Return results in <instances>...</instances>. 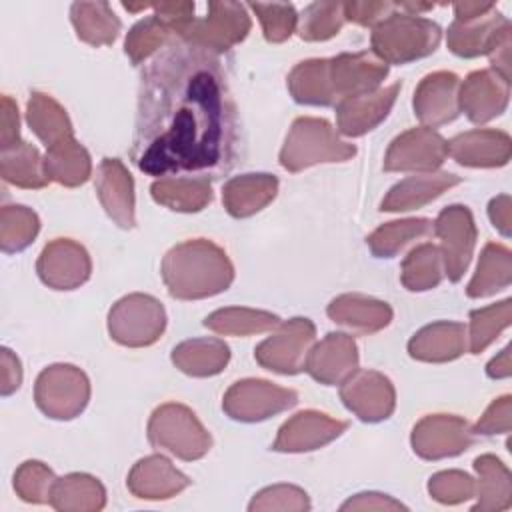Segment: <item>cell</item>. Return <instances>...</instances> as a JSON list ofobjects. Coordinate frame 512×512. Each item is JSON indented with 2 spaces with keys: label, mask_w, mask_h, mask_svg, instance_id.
Here are the masks:
<instances>
[{
  "label": "cell",
  "mask_w": 512,
  "mask_h": 512,
  "mask_svg": "<svg viewBox=\"0 0 512 512\" xmlns=\"http://www.w3.org/2000/svg\"><path fill=\"white\" fill-rule=\"evenodd\" d=\"M442 32L432 20L392 12L372 30V50L384 64H406L432 54L440 44Z\"/></svg>",
  "instance_id": "3957f363"
},
{
  "label": "cell",
  "mask_w": 512,
  "mask_h": 512,
  "mask_svg": "<svg viewBox=\"0 0 512 512\" xmlns=\"http://www.w3.org/2000/svg\"><path fill=\"white\" fill-rule=\"evenodd\" d=\"M428 492L442 504H460L476 494V484L468 474L460 470H446L430 478Z\"/></svg>",
  "instance_id": "681fc988"
},
{
  "label": "cell",
  "mask_w": 512,
  "mask_h": 512,
  "mask_svg": "<svg viewBox=\"0 0 512 512\" xmlns=\"http://www.w3.org/2000/svg\"><path fill=\"white\" fill-rule=\"evenodd\" d=\"M190 484L188 476L178 472L172 462L160 454L142 458L128 474V490L146 500H164Z\"/></svg>",
  "instance_id": "d4e9b609"
},
{
  "label": "cell",
  "mask_w": 512,
  "mask_h": 512,
  "mask_svg": "<svg viewBox=\"0 0 512 512\" xmlns=\"http://www.w3.org/2000/svg\"><path fill=\"white\" fill-rule=\"evenodd\" d=\"M340 398L364 422H378L392 414L396 394L386 376L374 370H356L340 388Z\"/></svg>",
  "instance_id": "5bb4252c"
},
{
  "label": "cell",
  "mask_w": 512,
  "mask_h": 512,
  "mask_svg": "<svg viewBox=\"0 0 512 512\" xmlns=\"http://www.w3.org/2000/svg\"><path fill=\"white\" fill-rule=\"evenodd\" d=\"M466 348V330L458 322H436L420 332L408 344V352L416 360L446 362L458 358Z\"/></svg>",
  "instance_id": "83f0119b"
},
{
  "label": "cell",
  "mask_w": 512,
  "mask_h": 512,
  "mask_svg": "<svg viewBox=\"0 0 512 512\" xmlns=\"http://www.w3.org/2000/svg\"><path fill=\"white\" fill-rule=\"evenodd\" d=\"M506 32H510V22L494 6L478 18L454 20L448 28V48L464 58L488 54Z\"/></svg>",
  "instance_id": "7402d4cb"
},
{
  "label": "cell",
  "mask_w": 512,
  "mask_h": 512,
  "mask_svg": "<svg viewBox=\"0 0 512 512\" xmlns=\"http://www.w3.org/2000/svg\"><path fill=\"white\" fill-rule=\"evenodd\" d=\"M56 478L48 466L38 460L24 462L14 474V490L18 496L32 504L50 502V492Z\"/></svg>",
  "instance_id": "7dc6e473"
},
{
  "label": "cell",
  "mask_w": 512,
  "mask_h": 512,
  "mask_svg": "<svg viewBox=\"0 0 512 512\" xmlns=\"http://www.w3.org/2000/svg\"><path fill=\"white\" fill-rule=\"evenodd\" d=\"M346 428V422L330 418L328 414L314 410L298 412L296 416L282 424L272 448L278 452L316 450L338 438Z\"/></svg>",
  "instance_id": "d6986e66"
},
{
  "label": "cell",
  "mask_w": 512,
  "mask_h": 512,
  "mask_svg": "<svg viewBox=\"0 0 512 512\" xmlns=\"http://www.w3.org/2000/svg\"><path fill=\"white\" fill-rule=\"evenodd\" d=\"M386 74L388 66L380 60H374L368 52L340 54L336 58H328L330 88L334 100L338 102L374 92L386 78Z\"/></svg>",
  "instance_id": "2e32d148"
},
{
  "label": "cell",
  "mask_w": 512,
  "mask_h": 512,
  "mask_svg": "<svg viewBox=\"0 0 512 512\" xmlns=\"http://www.w3.org/2000/svg\"><path fill=\"white\" fill-rule=\"evenodd\" d=\"M44 170L48 180L62 186H80L90 178L92 164L88 152L70 136L46 148Z\"/></svg>",
  "instance_id": "f546056e"
},
{
  "label": "cell",
  "mask_w": 512,
  "mask_h": 512,
  "mask_svg": "<svg viewBox=\"0 0 512 512\" xmlns=\"http://www.w3.org/2000/svg\"><path fill=\"white\" fill-rule=\"evenodd\" d=\"M26 120L34 134L46 144V148L72 136V124L66 110L48 94L32 92L28 100Z\"/></svg>",
  "instance_id": "74e56055"
},
{
  "label": "cell",
  "mask_w": 512,
  "mask_h": 512,
  "mask_svg": "<svg viewBox=\"0 0 512 512\" xmlns=\"http://www.w3.org/2000/svg\"><path fill=\"white\" fill-rule=\"evenodd\" d=\"M298 402V394L290 388L276 386L268 380H240L224 394V412L242 422L266 420L278 412L292 408Z\"/></svg>",
  "instance_id": "9c48e42d"
},
{
  "label": "cell",
  "mask_w": 512,
  "mask_h": 512,
  "mask_svg": "<svg viewBox=\"0 0 512 512\" xmlns=\"http://www.w3.org/2000/svg\"><path fill=\"white\" fill-rule=\"evenodd\" d=\"M512 280V256L510 250L502 244L488 242L482 250L476 274L468 284L470 298L490 296L502 288H506Z\"/></svg>",
  "instance_id": "8d00e7d4"
},
{
  "label": "cell",
  "mask_w": 512,
  "mask_h": 512,
  "mask_svg": "<svg viewBox=\"0 0 512 512\" xmlns=\"http://www.w3.org/2000/svg\"><path fill=\"white\" fill-rule=\"evenodd\" d=\"M448 154L462 166L492 168L510 160V136L502 130H470L448 142Z\"/></svg>",
  "instance_id": "603a6c76"
},
{
  "label": "cell",
  "mask_w": 512,
  "mask_h": 512,
  "mask_svg": "<svg viewBox=\"0 0 512 512\" xmlns=\"http://www.w3.org/2000/svg\"><path fill=\"white\" fill-rule=\"evenodd\" d=\"M36 270L50 288L72 290L88 280L92 264L88 252L78 242L56 238L44 246Z\"/></svg>",
  "instance_id": "9a60e30c"
},
{
  "label": "cell",
  "mask_w": 512,
  "mask_h": 512,
  "mask_svg": "<svg viewBox=\"0 0 512 512\" xmlns=\"http://www.w3.org/2000/svg\"><path fill=\"white\" fill-rule=\"evenodd\" d=\"M166 326L162 304L148 294H130L118 300L108 314L110 336L124 346L140 348L156 342Z\"/></svg>",
  "instance_id": "52a82bcc"
},
{
  "label": "cell",
  "mask_w": 512,
  "mask_h": 512,
  "mask_svg": "<svg viewBox=\"0 0 512 512\" xmlns=\"http://www.w3.org/2000/svg\"><path fill=\"white\" fill-rule=\"evenodd\" d=\"M398 92H400V82H394L392 86L338 102L336 106L338 130L346 136H362L374 130L392 110Z\"/></svg>",
  "instance_id": "44dd1931"
},
{
  "label": "cell",
  "mask_w": 512,
  "mask_h": 512,
  "mask_svg": "<svg viewBox=\"0 0 512 512\" xmlns=\"http://www.w3.org/2000/svg\"><path fill=\"white\" fill-rule=\"evenodd\" d=\"M170 36H174L172 28L160 20L156 14L140 20L126 36L124 50L132 64H140L150 54H154L160 46L164 48L170 42ZM176 38V36H174Z\"/></svg>",
  "instance_id": "ee69618b"
},
{
  "label": "cell",
  "mask_w": 512,
  "mask_h": 512,
  "mask_svg": "<svg viewBox=\"0 0 512 512\" xmlns=\"http://www.w3.org/2000/svg\"><path fill=\"white\" fill-rule=\"evenodd\" d=\"M162 278L174 298L198 300L226 290L234 268L226 252L210 240H186L162 260Z\"/></svg>",
  "instance_id": "7a4b0ae2"
},
{
  "label": "cell",
  "mask_w": 512,
  "mask_h": 512,
  "mask_svg": "<svg viewBox=\"0 0 512 512\" xmlns=\"http://www.w3.org/2000/svg\"><path fill=\"white\" fill-rule=\"evenodd\" d=\"M328 316L342 326H348L360 334L378 332L392 320V308L386 302L362 296L344 294L328 304Z\"/></svg>",
  "instance_id": "484cf974"
},
{
  "label": "cell",
  "mask_w": 512,
  "mask_h": 512,
  "mask_svg": "<svg viewBox=\"0 0 512 512\" xmlns=\"http://www.w3.org/2000/svg\"><path fill=\"white\" fill-rule=\"evenodd\" d=\"M250 30V18L246 8L238 2H210L204 18L188 22L176 38L198 44L212 52H224L246 38Z\"/></svg>",
  "instance_id": "ba28073f"
},
{
  "label": "cell",
  "mask_w": 512,
  "mask_h": 512,
  "mask_svg": "<svg viewBox=\"0 0 512 512\" xmlns=\"http://www.w3.org/2000/svg\"><path fill=\"white\" fill-rule=\"evenodd\" d=\"M492 72H496L502 80L510 82V32H506L496 46L488 52Z\"/></svg>",
  "instance_id": "6f0895ef"
},
{
  "label": "cell",
  "mask_w": 512,
  "mask_h": 512,
  "mask_svg": "<svg viewBox=\"0 0 512 512\" xmlns=\"http://www.w3.org/2000/svg\"><path fill=\"white\" fill-rule=\"evenodd\" d=\"M344 4L340 2H314L310 4L300 22V38L302 40H328L342 28L344 22Z\"/></svg>",
  "instance_id": "bcb514c9"
},
{
  "label": "cell",
  "mask_w": 512,
  "mask_h": 512,
  "mask_svg": "<svg viewBox=\"0 0 512 512\" xmlns=\"http://www.w3.org/2000/svg\"><path fill=\"white\" fill-rule=\"evenodd\" d=\"M510 412H512V398L506 394L488 406L484 416L478 420L474 432H478V434L510 432Z\"/></svg>",
  "instance_id": "816d5d0a"
},
{
  "label": "cell",
  "mask_w": 512,
  "mask_h": 512,
  "mask_svg": "<svg viewBox=\"0 0 512 512\" xmlns=\"http://www.w3.org/2000/svg\"><path fill=\"white\" fill-rule=\"evenodd\" d=\"M342 510H406V506L386 494L364 492L344 502Z\"/></svg>",
  "instance_id": "db71d44e"
},
{
  "label": "cell",
  "mask_w": 512,
  "mask_h": 512,
  "mask_svg": "<svg viewBox=\"0 0 512 512\" xmlns=\"http://www.w3.org/2000/svg\"><path fill=\"white\" fill-rule=\"evenodd\" d=\"M394 10H396L394 2H346L344 18L362 26H372L384 20Z\"/></svg>",
  "instance_id": "f5cc1de1"
},
{
  "label": "cell",
  "mask_w": 512,
  "mask_h": 512,
  "mask_svg": "<svg viewBox=\"0 0 512 512\" xmlns=\"http://www.w3.org/2000/svg\"><path fill=\"white\" fill-rule=\"evenodd\" d=\"M148 440L182 460H198L212 446L210 434L194 412L174 402L154 410L148 422Z\"/></svg>",
  "instance_id": "5b68a950"
},
{
  "label": "cell",
  "mask_w": 512,
  "mask_h": 512,
  "mask_svg": "<svg viewBox=\"0 0 512 512\" xmlns=\"http://www.w3.org/2000/svg\"><path fill=\"white\" fill-rule=\"evenodd\" d=\"M230 358L228 346L218 338H194L178 344L172 350V362L176 368L190 376H214Z\"/></svg>",
  "instance_id": "1f68e13d"
},
{
  "label": "cell",
  "mask_w": 512,
  "mask_h": 512,
  "mask_svg": "<svg viewBox=\"0 0 512 512\" xmlns=\"http://www.w3.org/2000/svg\"><path fill=\"white\" fill-rule=\"evenodd\" d=\"M96 192L106 208L108 216L122 228H132L136 224L134 216V184L118 158H104L98 176Z\"/></svg>",
  "instance_id": "cb8c5ba5"
},
{
  "label": "cell",
  "mask_w": 512,
  "mask_h": 512,
  "mask_svg": "<svg viewBox=\"0 0 512 512\" xmlns=\"http://www.w3.org/2000/svg\"><path fill=\"white\" fill-rule=\"evenodd\" d=\"M448 156V142L432 128L420 126L406 130L392 140L384 170L388 172H432Z\"/></svg>",
  "instance_id": "8fae6325"
},
{
  "label": "cell",
  "mask_w": 512,
  "mask_h": 512,
  "mask_svg": "<svg viewBox=\"0 0 512 512\" xmlns=\"http://www.w3.org/2000/svg\"><path fill=\"white\" fill-rule=\"evenodd\" d=\"M0 174L6 182L20 188H42L50 182L44 170V158H40L38 150L28 142L2 150Z\"/></svg>",
  "instance_id": "f35d334b"
},
{
  "label": "cell",
  "mask_w": 512,
  "mask_h": 512,
  "mask_svg": "<svg viewBox=\"0 0 512 512\" xmlns=\"http://www.w3.org/2000/svg\"><path fill=\"white\" fill-rule=\"evenodd\" d=\"M90 398L86 374L72 364H54L40 372L34 386L36 406L50 418L70 420L78 416Z\"/></svg>",
  "instance_id": "8992f818"
},
{
  "label": "cell",
  "mask_w": 512,
  "mask_h": 512,
  "mask_svg": "<svg viewBox=\"0 0 512 512\" xmlns=\"http://www.w3.org/2000/svg\"><path fill=\"white\" fill-rule=\"evenodd\" d=\"M310 508V500L306 496L304 490L296 488V486H288V484H278V486H270L262 492H258L254 496V500L250 502V510H294V512H302Z\"/></svg>",
  "instance_id": "f907efd6"
},
{
  "label": "cell",
  "mask_w": 512,
  "mask_h": 512,
  "mask_svg": "<svg viewBox=\"0 0 512 512\" xmlns=\"http://www.w3.org/2000/svg\"><path fill=\"white\" fill-rule=\"evenodd\" d=\"M488 214L492 224L504 234L510 236V226H512V208H510V198L506 194L494 198L488 206Z\"/></svg>",
  "instance_id": "680465c9"
},
{
  "label": "cell",
  "mask_w": 512,
  "mask_h": 512,
  "mask_svg": "<svg viewBox=\"0 0 512 512\" xmlns=\"http://www.w3.org/2000/svg\"><path fill=\"white\" fill-rule=\"evenodd\" d=\"M250 8L258 14L264 36L268 42H284L286 38L292 36L296 28V12L290 4H250Z\"/></svg>",
  "instance_id": "c3c4849f"
},
{
  "label": "cell",
  "mask_w": 512,
  "mask_h": 512,
  "mask_svg": "<svg viewBox=\"0 0 512 512\" xmlns=\"http://www.w3.org/2000/svg\"><path fill=\"white\" fill-rule=\"evenodd\" d=\"M486 372L490 378H508L510 376L512 368H510V348L508 346L496 358H492L488 362Z\"/></svg>",
  "instance_id": "94428289"
},
{
  "label": "cell",
  "mask_w": 512,
  "mask_h": 512,
  "mask_svg": "<svg viewBox=\"0 0 512 512\" xmlns=\"http://www.w3.org/2000/svg\"><path fill=\"white\" fill-rule=\"evenodd\" d=\"M460 80L452 72H434L422 78L414 92V114L426 126H442L452 122L458 112Z\"/></svg>",
  "instance_id": "ffe728a7"
},
{
  "label": "cell",
  "mask_w": 512,
  "mask_h": 512,
  "mask_svg": "<svg viewBox=\"0 0 512 512\" xmlns=\"http://www.w3.org/2000/svg\"><path fill=\"white\" fill-rule=\"evenodd\" d=\"M288 88L294 100L300 104L330 106L336 102L330 88L328 58L300 62L288 76Z\"/></svg>",
  "instance_id": "d590c367"
},
{
  "label": "cell",
  "mask_w": 512,
  "mask_h": 512,
  "mask_svg": "<svg viewBox=\"0 0 512 512\" xmlns=\"http://www.w3.org/2000/svg\"><path fill=\"white\" fill-rule=\"evenodd\" d=\"M494 8L492 2H456L454 4V14H456V20L464 22V20H472V18H478L486 12H490Z\"/></svg>",
  "instance_id": "91938a15"
},
{
  "label": "cell",
  "mask_w": 512,
  "mask_h": 512,
  "mask_svg": "<svg viewBox=\"0 0 512 512\" xmlns=\"http://www.w3.org/2000/svg\"><path fill=\"white\" fill-rule=\"evenodd\" d=\"M72 24L78 38L90 46L112 44L120 32V20L106 2L72 4Z\"/></svg>",
  "instance_id": "e575fe53"
},
{
  "label": "cell",
  "mask_w": 512,
  "mask_h": 512,
  "mask_svg": "<svg viewBox=\"0 0 512 512\" xmlns=\"http://www.w3.org/2000/svg\"><path fill=\"white\" fill-rule=\"evenodd\" d=\"M2 150H8L20 144V130H18V108L10 96H2V130H0Z\"/></svg>",
  "instance_id": "11a10c76"
},
{
  "label": "cell",
  "mask_w": 512,
  "mask_h": 512,
  "mask_svg": "<svg viewBox=\"0 0 512 512\" xmlns=\"http://www.w3.org/2000/svg\"><path fill=\"white\" fill-rule=\"evenodd\" d=\"M50 504L64 512L102 510L106 504V492L104 486L88 474H68L64 478H56L50 492Z\"/></svg>",
  "instance_id": "4dcf8cb0"
},
{
  "label": "cell",
  "mask_w": 512,
  "mask_h": 512,
  "mask_svg": "<svg viewBox=\"0 0 512 512\" xmlns=\"http://www.w3.org/2000/svg\"><path fill=\"white\" fill-rule=\"evenodd\" d=\"M442 278V256L434 244L416 246L402 262V284L412 292L438 286Z\"/></svg>",
  "instance_id": "b9f144b4"
},
{
  "label": "cell",
  "mask_w": 512,
  "mask_h": 512,
  "mask_svg": "<svg viewBox=\"0 0 512 512\" xmlns=\"http://www.w3.org/2000/svg\"><path fill=\"white\" fill-rule=\"evenodd\" d=\"M150 192L158 204L178 212H198L212 200V186L204 178H160Z\"/></svg>",
  "instance_id": "836d02e7"
},
{
  "label": "cell",
  "mask_w": 512,
  "mask_h": 512,
  "mask_svg": "<svg viewBox=\"0 0 512 512\" xmlns=\"http://www.w3.org/2000/svg\"><path fill=\"white\" fill-rule=\"evenodd\" d=\"M38 216L26 206H4L0 212V246L4 252L24 250L38 234Z\"/></svg>",
  "instance_id": "7bdbcfd3"
},
{
  "label": "cell",
  "mask_w": 512,
  "mask_h": 512,
  "mask_svg": "<svg viewBox=\"0 0 512 512\" xmlns=\"http://www.w3.org/2000/svg\"><path fill=\"white\" fill-rule=\"evenodd\" d=\"M238 152V114L216 52L170 40L144 68L130 158L150 176L220 178Z\"/></svg>",
  "instance_id": "6da1fadb"
},
{
  "label": "cell",
  "mask_w": 512,
  "mask_h": 512,
  "mask_svg": "<svg viewBox=\"0 0 512 512\" xmlns=\"http://www.w3.org/2000/svg\"><path fill=\"white\" fill-rule=\"evenodd\" d=\"M512 302L506 298L498 304L474 310L470 314V352H482L510 324Z\"/></svg>",
  "instance_id": "f6af8a7d"
},
{
  "label": "cell",
  "mask_w": 512,
  "mask_h": 512,
  "mask_svg": "<svg viewBox=\"0 0 512 512\" xmlns=\"http://www.w3.org/2000/svg\"><path fill=\"white\" fill-rule=\"evenodd\" d=\"M278 180L270 174H242L224 184L222 202L236 218H246L274 200Z\"/></svg>",
  "instance_id": "f1b7e54d"
},
{
  "label": "cell",
  "mask_w": 512,
  "mask_h": 512,
  "mask_svg": "<svg viewBox=\"0 0 512 512\" xmlns=\"http://www.w3.org/2000/svg\"><path fill=\"white\" fill-rule=\"evenodd\" d=\"M316 328L308 318H292L256 346V360L268 370L280 374H298L306 366Z\"/></svg>",
  "instance_id": "30bf717a"
},
{
  "label": "cell",
  "mask_w": 512,
  "mask_h": 512,
  "mask_svg": "<svg viewBox=\"0 0 512 512\" xmlns=\"http://www.w3.org/2000/svg\"><path fill=\"white\" fill-rule=\"evenodd\" d=\"M304 370L322 384H342L358 370V348L354 338L330 332L308 352Z\"/></svg>",
  "instance_id": "ac0fdd59"
},
{
  "label": "cell",
  "mask_w": 512,
  "mask_h": 512,
  "mask_svg": "<svg viewBox=\"0 0 512 512\" xmlns=\"http://www.w3.org/2000/svg\"><path fill=\"white\" fill-rule=\"evenodd\" d=\"M510 82L492 70H476L468 74L458 90V106L474 124H484L506 110Z\"/></svg>",
  "instance_id": "e0dca14e"
},
{
  "label": "cell",
  "mask_w": 512,
  "mask_h": 512,
  "mask_svg": "<svg viewBox=\"0 0 512 512\" xmlns=\"http://www.w3.org/2000/svg\"><path fill=\"white\" fill-rule=\"evenodd\" d=\"M278 316L264 312V310H252V308H222L212 312L204 326L210 328L216 334H232V336H246L256 332H266L274 326H278Z\"/></svg>",
  "instance_id": "60d3db41"
},
{
  "label": "cell",
  "mask_w": 512,
  "mask_h": 512,
  "mask_svg": "<svg viewBox=\"0 0 512 512\" xmlns=\"http://www.w3.org/2000/svg\"><path fill=\"white\" fill-rule=\"evenodd\" d=\"M460 178L450 172H430V174H418L410 176L396 186L390 188L386 198L382 200V208L386 212H402V210H412L420 208L434 198H438L442 192L448 188L456 186Z\"/></svg>",
  "instance_id": "4316f807"
},
{
  "label": "cell",
  "mask_w": 512,
  "mask_h": 512,
  "mask_svg": "<svg viewBox=\"0 0 512 512\" xmlns=\"http://www.w3.org/2000/svg\"><path fill=\"white\" fill-rule=\"evenodd\" d=\"M474 468L478 472V502L472 510L492 512L506 510L512 504V480L508 468L492 454L478 456L474 460Z\"/></svg>",
  "instance_id": "d6a6232c"
},
{
  "label": "cell",
  "mask_w": 512,
  "mask_h": 512,
  "mask_svg": "<svg viewBox=\"0 0 512 512\" xmlns=\"http://www.w3.org/2000/svg\"><path fill=\"white\" fill-rule=\"evenodd\" d=\"M434 234L442 244L444 270L452 282H458L470 264L476 244V226L470 210L458 204L444 208L434 222Z\"/></svg>",
  "instance_id": "7c38bea8"
},
{
  "label": "cell",
  "mask_w": 512,
  "mask_h": 512,
  "mask_svg": "<svg viewBox=\"0 0 512 512\" xmlns=\"http://www.w3.org/2000/svg\"><path fill=\"white\" fill-rule=\"evenodd\" d=\"M356 154V148L336 136L322 118L294 120L280 150V164L290 172H300L318 162H342Z\"/></svg>",
  "instance_id": "277c9868"
},
{
  "label": "cell",
  "mask_w": 512,
  "mask_h": 512,
  "mask_svg": "<svg viewBox=\"0 0 512 512\" xmlns=\"http://www.w3.org/2000/svg\"><path fill=\"white\" fill-rule=\"evenodd\" d=\"M20 382H22V368L18 358L8 348H2V384H0L2 396H8L14 390H18Z\"/></svg>",
  "instance_id": "9f6ffc18"
},
{
  "label": "cell",
  "mask_w": 512,
  "mask_h": 512,
  "mask_svg": "<svg viewBox=\"0 0 512 512\" xmlns=\"http://www.w3.org/2000/svg\"><path fill=\"white\" fill-rule=\"evenodd\" d=\"M434 232V222L428 218H408L382 224L368 236L370 250L380 258H392L398 254L408 242L416 238H424Z\"/></svg>",
  "instance_id": "ab89813d"
},
{
  "label": "cell",
  "mask_w": 512,
  "mask_h": 512,
  "mask_svg": "<svg viewBox=\"0 0 512 512\" xmlns=\"http://www.w3.org/2000/svg\"><path fill=\"white\" fill-rule=\"evenodd\" d=\"M474 442L470 424L452 414H432L422 418L412 430V448L426 460H440L464 452Z\"/></svg>",
  "instance_id": "4fadbf2b"
}]
</instances>
